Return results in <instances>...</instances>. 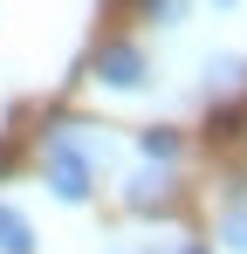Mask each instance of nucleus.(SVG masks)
<instances>
[{
  "label": "nucleus",
  "mask_w": 247,
  "mask_h": 254,
  "mask_svg": "<svg viewBox=\"0 0 247 254\" xmlns=\"http://www.w3.org/2000/svg\"><path fill=\"white\" fill-rule=\"evenodd\" d=\"M220 241L247 254V199H234V206H227V220H220Z\"/></svg>",
  "instance_id": "nucleus-5"
},
{
  "label": "nucleus",
  "mask_w": 247,
  "mask_h": 254,
  "mask_svg": "<svg viewBox=\"0 0 247 254\" xmlns=\"http://www.w3.org/2000/svg\"><path fill=\"white\" fill-rule=\"evenodd\" d=\"M165 192H172V186H165V172H130V206H137V213L165 206Z\"/></svg>",
  "instance_id": "nucleus-4"
},
{
  "label": "nucleus",
  "mask_w": 247,
  "mask_h": 254,
  "mask_svg": "<svg viewBox=\"0 0 247 254\" xmlns=\"http://www.w3.org/2000/svg\"><path fill=\"white\" fill-rule=\"evenodd\" d=\"M220 7H234V0H220Z\"/></svg>",
  "instance_id": "nucleus-9"
},
{
  "label": "nucleus",
  "mask_w": 247,
  "mask_h": 254,
  "mask_svg": "<svg viewBox=\"0 0 247 254\" xmlns=\"http://www.w3.org/2000/svg\"><path fill=\"white\" fill-rule=\"evenodd\" d=\"M144 7H151V14H158L165 28H172V21H179V14H185V0H144Z\"/></svg>",
  "instance_id": "nucleus-7"
},
{
  "label": "nucleus",
  "mask_w": 247,
  "mask_h": 254,
  "mask_svg": "<svg viewBox=\"0 0 247 254\" xmlns=\"http://www.w3.org/2000/svg\"><path fill=\"white\" fill-rule=\"evenodd\" d=\"M0 254H35V227L0 199Z\"/></svg>",
  "instance_id": "nucleus-3"
},
{
  "label": "nucleus",
  "mask_w": 247,
  "mask_h": 254,
  "mask_svg": "<svg viewBox=\"0 0 247 254\" xmlns=\"http://www.w3.org/2000/svg\"><path fill=\"white\" fill-rule=\"evenodd\" d=\"M179 254H213V248H199V241H192V248H179Z\"/></svg>",
  "instance_id": "nucleus-8"
},
{
  "label": "nucleus",
  "mask_w": 247,
  "mask_h": 254,
  "mask_svg": "<svg viewBox=\"0 0 247 254\" xmlns=\"http://www.w3.org/2000/svg\"><path fill=\"white\" fill-rule=\"evenodd\" d=\"M96 151H110V144L76 137V124L48 137V186H55V199H69V206L89 199V186H96Z\"/></svg>",
  "instance_id": "nucleus-1"
},
{
  "label": "nucleus",
  "mask_w": 247,
  "mask_h": 254,
  "mask_svg": "<svg viewBox=\"0 0 247 254\" xmlns=\"http://www.w3.org/2000/svg\"><path fill=\"white\" fill-rule=\"evenodd\" d=\"M144 158L151 165H172L179 158V130H144Z\"/></svg>",
  "instance_id": "nucleus-6"
},
{
  "label": "nucleus",
  "mask_w": 247,
  "mask_h": 254,
  "mask_svg": "<svg viewBox=\"0 0 247 254\" xmlns=\"http://www.w3.org/2000/svg\"><path fill=\"white\" fill-rule=\"evenodd\" d=\"M96 83H110V89H144V48H130V42L96 48Z\"/></svg>",
  "instance_id": "nucleus-2"
}]
</instances>
